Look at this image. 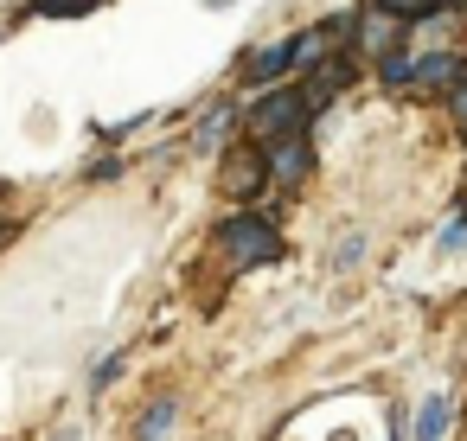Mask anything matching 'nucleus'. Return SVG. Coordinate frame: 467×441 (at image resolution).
Wrapping results in <instances>:
<instances>
[{
  "mask_svg": "<svg viewBox=\"0 0 467 441\" xmlns=\"http://www.w3.org/2000/svg\"><path fill=\"white\" fill-rule=\"evenodd\" d=\"M212 243H218V256H224V269H231V275L263 269V262H282V231H275V218H269V211H256V205L224 211V218H218V231H212Z\"/></svg>",
  "mask_w": 467,
  "mask_h": 441,
  "instance_id": "obj_1",
  "label": "nucleus"
},
{
  "mask_svg": "<svg viewBox=\"0 0 467 441\" xmlns=\"http://www.w3.org/2000/svg\"><path fill=\"white\" fill-rule=\"evenodd\" d=\"M307 128H314V109L301 103L295 84H269V90L250 97V109H237V135H244L250 148H275V141L307 135Z\"/></svg>",
  "mask_w": 467,
  "mask_h": 441,
  "instance_id": "obj_2",
  "label": "nucleus"
},
{
  "mask_svg": "<svg viewBox=\"0 0 467 441\" xmlns=\"http://www.w3.org/2000/svg\"><path fill=\"white\" fill-rule=\"evenodd\" d=\"M307 173H314V128H307V135H288V141H275V148H263V192L295 199V192L307 186Z\"/></svg>",
  "mask_w": 467,
  "mask_h": 441,
  "instance_id": "obj_3",
  "label": "nucleus"
},
{
  "mask_svg": "<svg viewBox=\"0 0 467 441\" xmlns=\"http://www.w3.org/2000/svg\"><path fill=\"white\" fill-rule=\"evenodd\" d=\"M352 84H358V58H352V52H327V58H314V65L295 77V90H301V103H307L314 116L333 109Z\"/></svg>",
  "mask_w": 467,
  "mask_h": 441,
  "instance_id": "obj_4",
  "label": "nucleus"
},
{
  "mask_svg": "<svg viewBox=\"0 0 467 441\" xmlns=\"http://www.w3.org/2000/svg\"><path fill=\"white\" fill-rule=\"evenodd\" d=\"M397 46H410V26L390 20V14H378L371 0H358V7H352V39H346V52H352L358 65H378V58L397 52Z\"/></svg>",
  "mask_w": 467,
  "mask_h": 441,
  "instance_id": "obj_5",
  "label": "nucleus"
},
{
  "mask_svg": "<svg viewBox=\"0 0 467 441\" xmlns=\"http://www.w3.org/2000/svg\"><path fill=\"white\" fill-rule=\"evenodd\" d=\"M467 77V52H454V46H441V52H416L410 58V97H448L454 84Z\"/></svg>",
  "mask_w": 467,
  "mask_h": 441,
  "instance_id": "obj_6",
  "label": "nucleus"
},
{
  "mask_svg": "<svg viewBox=\"0 0 467 441\" xmlns=\"http://www.w3.org/2000/svg\"><path fill=\"white\" fill-rule=\"evenodd\" d=\"M288 71H295V33H282V39H263L256 52H244V65H237V84L256 97V90L282 84Z\"/></svg>",
  "mask_w": 467,
  "mask_h": 441,
  "instance_id": "obj_7",
  "label": "nucleus"
},
{
  "mask_svg": "<svg viewBox=\"0 0 467 441\" xmlns=\"http://www.w3.org/2000/svg\"><path fill=\"white\" fill-rule=\"evenodd\" d=\"M224 192L237 205L263 199V148H250V141H231L224 148Z\"/></svg>",
  "mask_w": 467,
  "mask_h": 441,
  "instance_id": "obj_8",
  "label": "nucleus"
},
{
  "mask_svg": "<svg viewBox=\"0 0 467 441\" xmlns=\"http://www.w3.org/2000/svg\"><path fill=\"white\" fill-rule=\"evenodd\" d=\"M231 135H237V103H231V97L205 103L199 128H192V148H199V154H224V148H231Z\"/></svg>",
  "mask_w": 467,
  "mask_h": 441,
  "instance_id": "obj_9",
  "label": "nucleus"
},
{
  "mask_svg": "<svg viewBox=\"0 0 467 441\" xmlns=\"http://www.w3.org/2000/svg\"><path fill=\"white\" fill-rule=\"evenodd\" d=\"M448 428H454V396L448 390H429L416 403V415H410V441H448Z\"/></svg>",
  "mask_w": 467,
  "mask_h": 441,
  "instance_id": "obj_10",
  "label": "nucleus"
},
{
  "mask_svg": "<svg viewBox=\"0 0 467 441\" xmlns=\"http://www.w3.org/2000/svg\"><path fill=\"white\" fill-rule=\"evenodd\" d=\"M173 422H180V396H154V403L141 409V422H135V441H161Z\"/></svg>",
  "mask_w": 467,
  "mask_h": 441,
  "instance_id": "obj_11",
  "label": "nucleus"
},
{
  "mask_svg": "<svg viewBox=\"0 0 467 441\" xmlns=\"http://www.w3.org/2000/svg\"><path fill=\"white\" fill-rule=\"evenodd\" d=\"M410 58H416L410 46H397V52H384V58L371 65V71H378V90H403V84H410Z\"/></svg>",
  "mask_w": 467,
  "mask_h": 441,
  "instance_id": "obj_12",
  "label": "nucleus"
},
{
  "mask_svg": "<svg viewBox=\"0 0 467 441\" xmlns=\"http://www.w3.org/2000/svg\"><path fill=\"white\" fill-rule=\"evenodd\" d=\"M103 7V0H33V20H78V14H97Z\"/></svg>",
  "mask_w": 467,
  "mask_h": 441,
  "instance_id": "obj_13",
  "label": "nucleus"
},
{
  "mask_svg": "<svg viewBox=\"0 0 467 441\" xmlns=\"http://www.w3.org/2000/svg\"><path fill=\"white\" fill-rule=\"evenodd\" d=\"M371 7H378V14H390V20H403V26H416L422 14H435L429 0H371Z\"/></svg>",
  "mask_w": 467,
  "mask_h": 441,
  "instance_id": "obj_14",
  "label": "nucleus"
},
{
  "mask_svg": "<svg viewBox=\"0 0 467 441\" xmlns=\"http://www.w3.org/2000/svg\"><path fill=\"white\" fill-rule=\"evenodd\" d=\"M435 250H441V256H454V250H467V205H461V211H454V224H448V231L435 237Z\"/></svg>",
  "mask_w": 467,
  "mask_h": 441,
  "instance_id": "obj_15",
  "label": "nucleus"
},
{
  "mask_svg": "<svg viewBox=\"0 0 467 441\" xmlns=\"http://www.w3.org/2000/svg\"><path fill=\"white\" fill-rule=\"evenodd\" d=\"M448 116H454V135L467 141V77H461V84L448 90Z\"/></svg>",
  "mask_w": 467,
  "mask_h": 441,
  "instance_id": "obj_16",
  "label": "nucleus"
},
{
  "mask_svg": "<svg viewBox=\"0 0 467 441\" xmlns=\"http://www.w3.org/2000/svg\"><path fill=\"white\" fill-rule=\"evenodd\" d=\"M358 256H365V237H358V231H352V237H346V243H339V250H333V269H339V275H346V269H352V262H358Z\"/></svg>",
  "mask_w": 467,
  "mask_h": 441,
  "instance_id": "obj_17",
  "label": "nucleus"
},
{
  "mask_svg": "<svg viewBox=\"0 0 467 441\" xmlns=\"http://www.w3.org/2000/svg\"><path fill=\"white\" fill-rule=\"evenodd\" d=\"M116 377H122V352H109V358L97 364V377H90V390H109Z\"/></svg>",
  "mask_w": 467,
  "mask_h": 441,
  "instance_id": "obj_18",
  "label": "nucleus"
},
{
  "mask_svg": "<svg viewBox=\"0 0 467 441\" xmlns=\"http://www.w3.org/2000/svg\"><path fill=\"white\" fill-rule=\"evenodd\" d=\"M205 7H231V0H205Z\"/></svg>",
  "mask_w": 467,
  "mask_h": 441,
  "instance_id": "obj_19",
  "label": "nucleus"
},
{
  "mask_svg": "<svg viewBox=\"0 0 467 441\" xmlns=\"http://www.w3.org/2000/svg\"><path fill=\"white\" fill-rule=\"evenodd\" d=\"M429 7H454V0H429Z\"/></svg>",
  "mask_w": 467,
  "mask_h": 441,
  "instance_id": "obj_20",
  "label": "nucleus"
}]
</instances>
